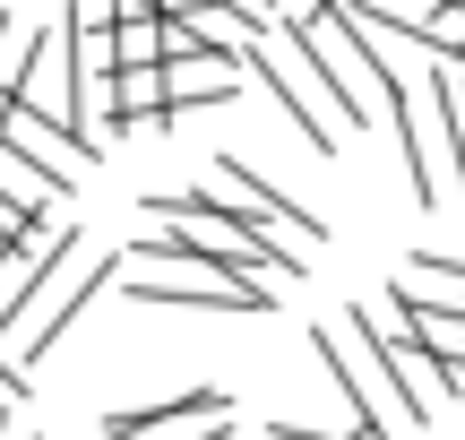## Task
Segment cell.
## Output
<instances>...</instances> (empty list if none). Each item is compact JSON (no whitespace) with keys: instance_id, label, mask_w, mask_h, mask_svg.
I'll return each mask as SVG.
<instances>
[{"instance_id":"1","label":"cell","mask_w":465,"mask_h":440,"mask_svg":"<svg viewBox=\"0 0 465 440\" xmlns=\"http://www.w3.org/2000/svg\"><path fill=\"white\" fill-rule=\"evenodd\" d=\"M293 35L319 61V86H328L336 121H345V130H371V121L388 113V78H397V61L380 52V35H371L353 9H336V0L311 9V17H293Z\"/></svg>"},{"instance_id":"2","label":"cell","mask_w":465,"mask_h":440,"mask_svg":"<svg viewBox=\"0 0 465 440\" xmlns=\"http://www.w3.org/2000/svg\"><path fill=\"white\" fill-rule=\"evenodd\" d=\"M113 276H121V259H113V251H86V242H78L69 259H52L44 285H35L26 303H17V320L0 328V363H9V372H35V363H44L52 345L78 328V311L95 303Z\"/></svg>"},{"instance_id":"3","label":"cell","mask_w":465,"mask_h":440,"mask_svg":"<svg viewBox=\"0 0 465 440\" xmlns=\"http://www.w3.org/2000/svg\"><path fill=\"white\" fill-rule=\"evenodd\" d=\"M242 69H250V78L267 86V95H276V113H284V121L302 130V147H311V155H336V147L353 138L345 121H336L328 86H319V61L302 52L293 17H276L267 35H250V44H242Z\"/></svg>"},{"instance_id":"4","label":"cell","mask_w":465,"mask_h":440,"mask_svg":"<svg viewBox=\"0 0 465 440\" xmlns=\"http://www.w3.org/2000/svg\"><path fill=\"white\" fill-rule=\"evenodd\" d=\"M121 285L130 303H173V311H267L276 285L242 268H216V259H121Z\"/></svg>"},{"instance_id":"5","label":"cell","mask_w":465,"mask_h":440,"mask_svg":"<svg viewBox=\"0 0 465 440\" xmlns=\"http://www.w3.org/2000/svg\"><path fill=\"white\" fill-rule=\"evenodd\" d=\"M216 199H224V207H232V216H242L259 242H276L284 259H302V251H319V242H328L319 207L284 199V190H276V182H259V173H250L242 155H216Z\"/></svg>"},{"instance_id":"6","label":"cell","mask_w":465,"mask_h":440,"mask_svg":"<svg viewBox=\"0 0 465 440\" xmlns=\"http://www.w3.org/2000/svg\"><path fill=\"white\" fill-rule=\"evenodd\" d=\"M353 320H362V337H371V355L388 363V380H397V389L414 397V415H422V424H440V415H449V389H457V380L440 372V355H431V337H422V328L405 320V311H388V320H371V311H353Z\"/></svg>"},{"instance_id":"7","label":"cell","mask_w":465,"mask_h":440,"mask_svg":"<svg viewBox=\"0 0 465 440\" xmlns=\"http://www.w3.org/2000/svg\"><path fill=\"white\" fill-rule=\"evenodd\" d=\"M0 147L26 155V165L52 182V199H78V182L104 165V147H86V138H78V130H61V121H44L35 104H9V113H0Z\"/></svg>"},{"instance_id":"8","label":"cell","mask_w":465,"mask_h":440,"mask_svg":"<svg viewBox=\"0 0 465 440\" xmlns=\"http://www.w3.org/2000/svg\"><path fill=\"white\" fill-rule=\"evenodd\" d=\"M216 432H232L224 389H182L164 406H121V415L95 424V440H216Z\"/></svg>"},{"instance_id":"9","label":"cell","mask_w":465,"mask_h":440,"mask_svg":"<svg viewBox=\"0 0 465 440\" xmlns=\"http://www.w3.org/2000/svg\"><path fill=\"white\" fill-rule=\"evenodd\" d=\"M242 95V52H173L164 61V113H199V104H232Z\"/></svg>"},{"instance_id":"10","label":"cell","mask_w":465,"mask_h":440,"mask_svg":"<svg viewBox=\"0 0 465 440\" xmlns=\"http://www.w3.org/2000/svg\"><path fill=\"white\" fill-rule=\"evenodd\" d=\"M113 69H138V61H164V9L155 0H113Z\"/></svg>"},{"instance_id":"11","label":"cell","mask_w":465,"mask_h":440,"mask_svg":"<svg viewBox=\"0 0 465 440\" xmlns=\"http://www.w3.org/2000/svg\"><path fill=\"white\" fill-rule=\"evenodd\" d=\"M232 9H250V17H284V9H276V0H232Z\"/></svg>"},{"instance_id":"12","label":"cell","mask_w":465,"mask_h":440,"mask_svg":"<svg viewBox=\"0 0 465 440\" xmlns=\"http://www.w3.org/2000/svg\"><path fill=\"white\" fill-rule=\"evenodd\" d=\"M0 440H35V432H0Z\"/></svg>"}]
</instances>
